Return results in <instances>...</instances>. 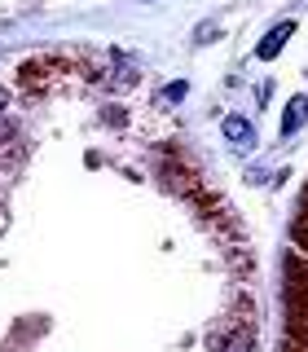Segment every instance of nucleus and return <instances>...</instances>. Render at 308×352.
I'll list each match as a JSON object with an SVG mask.
<instances>
[{"label": "nucleus", "mask_w": 308, "mask_h": 352, "mask_svg": "<svg viewBox=\"0 0 308 352\" xmlns=\"http://www.w3.org/2000/svg\"><path fill=\"white\" fill-rule=\"evenodd\" d=\"M225 141H234V146H247V141H256V128H251L247 119L229 115V119H225Z\"/></svg>", "instance_id": "obj_3"}, {"label": "nucleus", "mask_w": 308, "mask_h": 352, "mask_svg": "<svg viewBox=\"0 0 308 352\" xmlns=\"http://www.w3.org/2000/svg\"><path fill=\"white\" fill-rule=\"evenodd\" d=\"M185 93H190V84H185V80L181 84H168V88H163V102H181Z\"/></svg>", "instance_id": "obj_5"}, {"label": "nucleus", "mask_w": 308, "mask_h": 352, "mask_svg": "<svg viewBox=\"0 0 308 352\" xmlns=\"http://www.w3.org/2000/svg\"><path fill=\"white\" fill-rule=\"evenodd\" d=\"M9 106V93H5V88H0V110H5Z\"/></svg>", "instance_id": "obj_7"}, {"label": "nucleus", "mask_w": 308, "mask_h": 352, "mask_svg": "<svg viewBox=\"0 0 308 352\" xmlns=\"http://www.w3.org/2000/svg\"><path fill=\"white\" fill-rule=\"evenodd\" d=\"M225 352H256V335H251V330H234V335L225 339Z\"/></svg>", "instance_id": "obj_4"}, {"label": "nucleus", "mask_w": 308, "mask_h": 352, "mask_svg": "<svg viewBox=\"0 0 308 352\" xmlns=\"http://www.w3.org/2000/svg\"><path fill=\"white\" fill-rule=\"evenodd\" d=\"M291 36H295V22H278V27H273L269 36L260 40V49H256V53H260L264 62H273V58H278V53H282V44L291 40Z\"/></svg>", "instance_id": "obj_1"}, {"label": "nucleus", "mask_w": 308, "mask_h": 352, "mask_svg": "<svg viewBox=\"0 0 308 352\" xmlns=\"http://www.w3.org/2000/svg\"><path fill=\"white\" fill-rule=\"evenodd\" d=\"M304 119H308V97H291V102H286V115H282V137L300 132Z\"/></svg>", "instance_id": "obj_2"}, {"label": "nucleus", "mask_w": 308, "mask_h": 352, "mask_svg": "<svg viewBox=\"0 0 308 352\" xmlns=\"http://www.w3.org/2000/svg\"><path fill=\"white\" fill-rule=\"evenodd\" d=\"M220 36V27H212V22H203V27H198V44H212Z\"/></svg>", "instance_id": "obj_6"}]
</instances>
